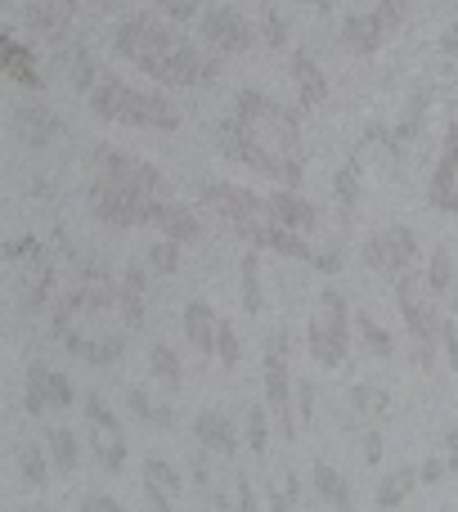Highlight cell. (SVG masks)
<instances>
[{"label": "cell", "mask_w": 458, "mask_h": 512, "mask_svg": "<svg viewBox=\"0 0 458 512\" xmlns=\"http://www.w3.org/2000/svg\"><path fill=\"white\" fill-rule=\"evenodd\" d=\"M90 176L108 180V185L144 198V203L167 198V180H162V171L153 167V162L131 158V153H122V149H108V144H95V149H90Z\"/></svg>", "instance_id": "obj_7"}, {"label": "cell", "mask_w": 458, "mask_h": 512, "mask_svg": "<svg viewBox=\"0 0 458 512\" xmlns=\"http://www.w3.org/2000/svg\"><path fill=\"white\" fill-rule=\"evenodd\" d=\"M310 265H315L319 274H337L346 265V248H342V243H333V248H319L315 256H310Z\"/></svg>", "instance_id": "obj_46"}, {"label": "cell", "mask_w": 458, "mask_h": 512, "mask_svg": "<svg viewBox=\"0 0 458 512\" xmlns=\"http://www.w3.org/2000/svg\"><path fill=\"white\" fill-rule=\"evenodd\" d=\"M333 198H337V225L342 234L355 225V212H360V158H346L333 176Z\"/></svg>", "instance_id": "obj_25"}, {"label": "cell", "mask_w": 458, "mask_h": 512, "mask_svg": "<svg viewBox=\"0 0 458 512\" xmlns=\"http://www.w3.org/2000/svg\"><path fill=\"white\" fill-rule=\"evenodd\" d=\"M306 346L319 369H342L346 364V355H351V310H346V292H337V288L319 292V306L306 324Z\"/></svg>", "instance_id": "obj_4"}, {"label": "cell", "mask_w": 458, "mask_h": 512, "mask_svg": "<svg viewBox=\"0 0 458 512\" xmlns=\"http://www.w3.org/2000/svg\"><path fill=\"white\" fill-rule=\"evenodd\" d=\"M423 274H427V288H432L436 297H450V288H454V274H458V265H454L450 248H436Z\"/></svg>", "instance_id": "obj_37"}, {"label": "cell", "mask_w": 458, "mask_h": 512, "mask_svg": "<svg viewBox=\"0 0 458 512\" xmlns=\"http://www.w3.org/2000/svg\"><path fill=\"white\" fill-rule=\"evenodd\" d=\"M418 472H423V486H441L445 472H450V463H445V459H427Z\"/></svg>", "instance_id": "obj_52"}, {"label": "cell", "mask_w": 458, "mask_h": 512, "mask_svg": "<svg viewBox=\"0 0 458 512\" xmlns=\"http://www.w3.org/2000/svg\"><path fill=\"white\" fill-rule=\"evenodd\" d=\"M346 405H351V414H360V418H387L396 400H391V391H382V387H369V382H360V387L346 391Z\"/></svg>", "instance_id": "obj_32"}, {"label": "cell", "mask_w": 458, "mask_h": 512, "mask_svg": "<svg viewBox=\"0 0 458 512\" xmlns=\"http://www.w3.org/2000/svg\"><path fill=\"white\" fill-rule=\"evenodd\" d=\"M414 486H423V472L418 468H396L391 477L378 481V508H400L409 495H414Z\"/></svg>", "instance_id": "obj_31"}, {"label": "cell", "mask_w": 458, "mask_h": 512, "mask_svg": "<svg viewBox=\"0 0 458 512\" xmlns=\"http://www.w3.org/2000/svg\"><path fill=\"white\" fill-rule=\"evenodd\" d=\"M0 68H5L9 81H18L23 90H41V72H36V54L18 41L14 32H5V50H0Z\"/></svg>", "instance_id": "obj_26"}, {"label": "cell", "mask_w": 458, "mask_h": 512, "mask_svg": "<svg viewBox=\"0 0 458 512\" xmlns=\"http://www.w3.org/2000/svg\"><path fill=\"white\" fill-rule=\"evenodd\" d=\"M45 450H50L54 472H63V477H72V472L81 468V445L68 427H50V432H45Z\"/></svg>", "instance_id": "obj_29"}, {"label": "cell", "mask_w": 458, "mask_h": 512, "mask_svg": "<svg viewBox=\"0 0 458 512\" xmlns=\"http://www.w3.org/2000/svg\"><path fill=\"white\" fill-rule=\"evenodd\" d=\"M86 104L99 122L144 126V131H180V108L162 90H140L131 81L113 77V72H104V81L86 95Z\"/></svg>", "instance_id": "obj_3"}, {"label": "cell", "mask_w": 458, "mask_h": 512, "mask_svg": "<svg viewBox=\"0 0 458 512\" xmlns=\"http://www.w3.org/2000/svg\"><path fill=\"white\" fill-rule=\"evenodd\" d=\"M441 50H445V54H450V59H454V54H458V18H454V23H450V32H445V36H441Z\"/></svg>", "instance_id": "obj_56"}, {"label": "cell", "mask_w": 458, "mask_h": 512, "mask_svg": "<svg viewBox=\"0 0 458 512\" xmlns=\"http://www.w3.org/2000/svg\"><path fill=\"white\" fill-rule=\"evenodd\" d=\"M238 283H243V310L247 315H261L265 297H261V248H247L238 261Z\"/></svg>", "instance_id": "obj_30"}, {"label": "cell", "mask_w": 458, "mask_h": 512, "mask_svg": "<svg viewBox=\"0 0 458 512\" xmlns=\"http://www.w3.org/2000/svg\"><path fill=\"white\" fill-rule=\"evenodd\" d=\"M77 387H72L68 373L50 369V364H32L27 369V387H23V405L32 418H45L50 409H72Z\"/></svg>", "instance_id": "obj_13"}, {"label": "cell", "mask_w": 458, "mask_h": 512, "mask_svg": "<svg viewBox=\"0 0 458 512\" xmlns=\"http://www.w3.org/2000/svg\"><path fill=\"white\" fill-rule=\"evenodd\" d=\"M261 41L270 50H288V23H283V14L274 5H261Z\"/></svg>", "instance_id": "obj_41"}, {"label": "cell", "mask_w": 458, "mask_h": 512, "mask_svg": "<svg viewBox=\"0 0 458 512\" xmlns=\"http://www.w3.org/2000/svg\"><path fill=\"white\" fill-rule=\"evenodd\" d=\"M63 63H68V86L77 90V95H90V90L104 81V68H99V54L90 50V45H72L68 54H63Z\"/></svg>", "instance_id": "obj_27"}, {"label": "cell", "mask_w": 458, "mask_h": 512, "mask_svg": "<svg viewBox=\"0 0 458 512\" xmlns=\"http://www.w3.org/2000/svg\"><path fill=\"white\" fill-rule=\"evenodd\" d=\"M198 203H203L207 212H216L221 221H229L234 230L238 225L270 221V216H265V198L247 185H234V180H203V185H198Z\"/></svg>", "instance_id": "obj_10"}, {"label": "cell", "mask_w": 458, "mask_h": 512, "mask_svg": "<svg viewBox=\"0 0 458 512\" xmlns=\"http://www.w3.org/2000/svg\"><path fill=\"white\" fill-rule=\"evenodd\" d=\"M194 441L203 445L207 454H221V459H234V454H238L234 423H229L225 414H216V409H203V414L194 418Z\"/></svg>", "instance_id": "obj_23"}, {"label": "cell", "mask_w": 458, "mask_h": 512, "mask_svg": "<svg viewBox=\"0 0 458 512\" xmlns=\"http://www.w3.org/2000/svg\"><path fill=\"white\" fill-rule=\"evenodd\" d=\"M77 9H81L77 0H27L23 18H27V27H32L36 36H45V41L59 45L63 36H68L72 18H77Z\"/></svg>", "instance_id": "obj_19"}, {"label": "cell", "mask_w": 458, "mask_h": 512, "mask_svg": "<svg viewBox=\"0 0 458 512\" xmlns=\"http://www.w3.org/2000/svg\"><path fill=\"white\" fill-rule=\"evenodd\" d=\"M382 36H387V18H382L378 9H360V14H346L342 18V32H337V41H342L346 54H355V59H369V54H378Z\"/></svg>", "instance_id": "obj_17"}, {"label": "cell", "mask_w": 458, "mask_h": 512, "mask_svg": "<svg viewBox=\"0 0 458 512\" xmlns=\"http://www.w3.org/2000/svg\"><path fill=\"white\" fill-rule=\"evenodd\" d=\"M409 5H414V0H378V14L387 18V27H400L409 14Z\"/></svg>", "instance_id": "obj_49"}, {"label": "cell", "mask_w": 458, "mask_h": 512, "mask_svg": "<svg viewBox=\"0 0 458 512\" xmlns=\"http://www.w3.org/2000/svg\"><path fill=\"white\" fill-rule=\"evenodd\" d=\"M423 113H427V95H414L405 108V117H400L391 131H382V140L391 144V149H405V144L418 140V131H423Z\"/></svg>", "instance_id": "obj_33"}, {"label": "cell", "mask_w": 458, "mask_h": 512, "mask_svg": "<svg viewBox=\"0 0 458 512\" xmlns=\"http://www.w3.org/2000/svg\"><path fill=\"white\" fill-rule=\"evenodd\" d=\"M144 288H149V274H144L140 261H131L122 270V279H117V319H122L126 328H140L144 324Z\"/></svg>", "instance_id": "obj_21"}, {"label": "cell", "mask_w": 458, "mask_h": 512, "mask_svg": "<svg viewBox=\"0 0 458 512\" xmlns=\"http://www.w3.org/2000/svg\"><path fill=\"white\" fill-rule=\"evenodd\" d=\"M149 369H153V378H158L162 387H171V391L185 382V364H180V355L171 351L167 342H158V346L149 351Z\"/></svg>", "instance_id": "obj_34"}, {"label": "cell", "mask_w": 458, "mask_h": 512, "mask_svg": "<svg viewBox=\"0 0 458 512\" xmlns=\"http://www.w3.org/2000/svg\"><path fill=\"white\" fill-rule=\"evenodd\" d=\"M396 306L409 324V337H414V360L432 364L436 346H441V324L445 319L436 315V292L427 288V274L405 270L396 279Z\"/></svg>", "instance_id": "obj_5"}, {"label": "cell", "mask_w": 458, "mask_h": 512, "mask_svg": "<svg viewBox=\"0 0 458 512\" xmlns=\"http://www.w3.org/2000/svg\"><path fill=\"white\" fill-rule=\"evenodd\" d=\"M153 9H158L167 23H194V18L203 14V0H153Z\"/></svg>", "instance_id": "obj_44"}, {"label": "cell", "mask_w": 458, "mask_h": 512, "mask_svg": "<svg viewBox=\"0 0 458 512\" xmlns=\"http://www.w3.org/2000/svg\"><path fill=\"white\" fill-rule=\"evenodd\" d=\"M18 270H23V279H18V301H23L27 315H36V310H45V306H50V297H54L59 261H54V256L41 248L36 256H27Z\"/></svg>", "instance_id": "obj_16"}, {"label": "cell", "mask_w": 458, "mask_h": 512, "mask_svg": "<svg viewBox=\"0 0 458 512\" xmlns=\"http://www.w3.org/2000/svg\"><path fill=\"white\" fill-rule=\"evenodd\" d=\"M441 346H445V355H450V369L458 373V315L441 324Z\"/></svg>", "instance_id": "obj_48"}, {"label": "cell", "mask_w": 458, "mask_h": 512, "mask_svg": "<svg viewBox=\"0 0 458 512\" xmlns=\"http://www.w3.org/2000/svg\"><path fill=\"white\" fill-rule=\"evenodd\" d=\"M288 360H292V346H288V328H274L265 337V405H270L274 423L288 441H297V382L288 373Z\"/></svg>", "instance_id": "obj_6"}, {"label": "cell", "mask_w": 458, "mask_h": 512, "mask_svg": "<svg viewBox=\"0 0 458 512\" xmlns=\"http://www.w3.org/2000/svg\"><path fill=\"white\" fill-rule=\"evenodd\" d=\"M144 477H153L158 486H167L176 499H180V490H185V477H180V472L171 468V463L162 459V454H149V459H144Z\"/></svg>", "instance_id": "obj_42"}, {"label": "cell", "mask_w": 458, "mask_h": 512, "mask_svg": "<svg viewBox=\"0 0 458 512\" xmlns=\"http://www.w3.org/2000/svg\"><path fill=\"white\" fill-rule=\"evenodd\" d=\"M18 468H23L27 490H41L45 481H50V450H41V445H23V450H18Z\"/></svg>", "instance_id": "obj_36"}, {"label": "cell", "mask_w": 458, "mask_h": 512, "mask_svg": "<svg viewBox=\"0 0 458 512\" xmlns=\"http://www.w3.org/2000/svg\"><path fill=\"white\" fill-rule=\"evenodd\" d=\"M81 512H122L113 495H104V490H90L86 499H81Z\"/></svg>", "instance_id": "obj_50"}, {"label": "cell", "mask_w": 458, "mask_h": 512, "mask_svg": "<svg viewBox=\"0 0 458 512\" xmlns=\"http://www.w3.org/2000/svg\"><path fill=\"white\" fill-rule=\"evenodd\" d=\"M288 72H292V86H297V104H301V108H319V104L328 99V77H324V68H319V63L310 59L306 50H292Z\"/></svg>", "instance_id": "obj_22"}, {"label": "cell", "mask_w": 458, "mask_h": 512, "mask_svg": "<svg viewBox=\"0 0 458 512\" xmlns=\"http://www.w3.org/2000/svg\"><path fill=\"white\" fill-rule=\"evenodd\" d=\"M265 216H270L274 225H288V230H301L310 234L319 225V207L310 203V198H301L297 189L279 185L274 194H265Z\"/></svg>", "instance_id": "obj_18"}, {"label": "cell", "mask_w": 458, "mask_h": 512, "mask_svg": "<svg viewBox=\"0 0 458 512\" xmlns=\"http://www.w3.org/2000/svg\"><path fill=\"white\" fill-rule=\"evenodd\" d=\"M41 248H45V243L36 239V234H23V239H9V243H5V261H9V265H23L27 256H36Z\"/></svg>", "instance_id": "obj_45"}, {"label": "cell", "mask_w": 458, "mask_h": 512, "mask_svg": "<svg viewBox=\"0 0 458 512\" xmlns=\"http://www.w3.org/2000/svg\"><path fill=\"white\" fill-rule=\"evenodd\" d=\"M180 248H185V243H176V239H167V234H162V239L144 252V261H149L158 274H176L180 270Z\"/></svg>", "instance_id": "obj_39"}, {"label": "cell", "mask_w": 458, "mask_h": 512, "mask_svg": "<svg viewBox=\"0 0 458 512\" xmlns=\"http://www.w3.org/2000/svg\"><path fill=\"white\" fill-rule=\"evenodd\" d=\"M364 459H369V463H382V436H378V432L364 436Z\"/></svg>", "instance_id": "obj_54"}, {"label": "cell", "mask_w": 458, "mask_h": 512, "mask_svg": "<svg viewBox=\"0 0 458 512\" xmlns=\"http://www.w3.org/2000/svg\"><path fill=\"white\" fill-rule=\"evenodd\" d=\"M113 50L126 63H135L144 77H153L158 86H171V90H198L207 81H216L221 77V59H225L216 50H198L176 27L158 23L149 14L122 18L113 27Z\"/></svg>", "instance_id": "obj_2"}, {"label": "cell", "mask_w": 458, "mask_h": 512, "mask_svg": "<svg viewBox=\"0 0 458 512\" xmlns=\"http://www.w3.org/2000/svg\"><path fill=\"white\" fill-rule=\"evenodd\" d=\"M427 203L436 212H450L458 216V117L445 131V144H441V158L432 167V180H427Z\"/></svg>", "instance_id": "obj_15"}, {"label": "cell", "mask_w": 458, "mask_h": 512, "mask_svg": "<svg viewBox=\"0 0 458 512\" xmlns=\"http://www.w3.org/2000/svg\"><path fill=\"white\" fill-rule=\"evenodd\" d=\"M270 405H252L247 409V445H252L256 459H265V450H270Z\"/></svg>", "instance_id": "obj_38"}, {"label": "cell", "mask_w": 458, "mask_h": 512, "mask_svg": "<svg viewBox=\"0 0 458 512\" xmlns=\"http://www.w3.org/2000/svg\"><path fill=\"white\" fill-rule=\"evenodd\" d=\"M198 36H203V45L207 50H216V54H247L252 50V23L243 18V9H234V5H212V9H203L198 14Z\"/></svg>", "instance_id": "obj_11"}, {"label": "cell", "mask_w": 458, "mask_h": 512, "mask_svg": "<svg viewBox=\"0 0 458 512\" xmlns=\"http://www.w3.org/2000/svg\"><path fill=\"white\" fill-rule=\"evenodd\" d=\"M216 360H221V369H234V364L243 360V342H238L229 319H221V333H216Z\"/></svg>", "instance_id": "obj_43"}, {"label": "cell", "mask_w": 458, "mask_h": 512, "mask_svg": "<svg viewBox=\"0 0 458 512\" xmlns=\"http://www.w3.org/2000/svg\"><path fill=\"white\" fill-rule=\"evenodd\" d=\"M355 328H360V342L369 346V355H378V360H391V355H396V337H391L387 328H382L378 319L369 315V310H360V319H355Z\"/></svg>", "instance_id": "obj_35"}, {"label": "cell", "mask_w": 458, "mask_h": 512, "mask_svg": "<svg viewBox=\"0 0 458 512\" xmlns=\"http://www.w3.org/2000/svg\"><path fill=\"white\" fill-rule=\"evenodd\" d=\"M445 463H450V472L458 477V432H454V427L445 432Z\"/></svg>", "instance_id": "obj_53"}, {"label": "cell", "mask_w": 458, "mask_h": 512, "mask_svg": "<svg viewBox=\"0 0 458 512\" xmlns=\"http://www.w3.org/2000/svg\"><path fill=\"white\" fill-rule=\"evenodd\" d=\"M180 328H185L189 346H194L198 355H216V333H221V319H216V310L207 306V301H189V306L180 310Z\"/></svg>", "instance_id": "obj_24"}, {"label": "cell", "mask_w": 458, "mask_h": 512, "mask_svg": "<svg viewBox=\"0 0 458 512\" xmlns=\"http://www.w3.org/2000/svg\"><path fill=\"white\" fill-rule=\"evenodd\" d=\"M297 418L301 427L315 423V382H297Z\"/></svg>", "instance_id": "obj_47"}, {"label": "cell", "mask_w": 458, "mask_h": 512, "mask_svg": "<svg viewBox=\"0 0 458 512\" xmlns=\"http://www.w3.org/2000/svg\"><path fill=\"white\" fill-rule=\"evenodd\" d=\"M212 140L221 158L238 162L261 180L288 189H301L306 180V140H301L297 113L274 104L265 90H238L234 108L225 122H216Z\"/></svg>", "instance_id": "obj_1"}, {"label": "cell", "mask_w": 458, "mask_h": 512, "mask_svg": "<svg viewBox=\"0 0 458 512\" xmlns=\"http://www.w3.org/2000/svg\"><path fill=\"white\" fill-rule=\"evenodd\" d=\"M81 414H86V432H90V450H95L99 468L104 472H122L126 468V432L117 423V414L108 409V400L99 391H90L81 400Z\"/></svg>", "instance_id": "obj_9"}, {"label": "cell", "mask_w": 458, "mask_h": 512, "mask_svg": "<svg viewBox=\"0 0 458 512\" xmlns=\"http://www.w3.org/2000/svg\"><path fill=\"white\" fill-rule=\"evenodd\" d=\"M90 207H95V216L104 225H113V230H135V225H149L153 216V203H144V198L126 194V189L108 185V180L90 176Z\"/></svg>", "instance_id": "obj_12"}, {"label": "cell", "mask_w": 458, "mask_h": 512, "mask_svg": "<svg viewBox=\"0 0 458 512\" xmlns=\"http://www.w3.org/2000/svg\"><path fill=\"white\" fill-rule=\"evenodd\" d=\"M445 301H450V310L458 315V274H454V288H450V297H445Z\"/></svg>", "instance_id": "obj_57"}, {"label": "cell", "mask_w": 458, "mask_h": 512, "mask_svg": "<svg viewBox=\"0 0 458 512\" xmlns=\"http://www.w3.org/2000/svg\"><path fill=\"white\" fill-rule=\"evenodd\" d=\"M310 5H315V9H319V14H328V9H333V5H337V0H310Z\"/></svg>", "instance_id": "obj_58"}, {"label": "cell", "mask_w": 458, "mask_h": 512, "mask_svg": "<svg viewBox=\"0 0 458 512\" xmlns=\"http://www.w3.org/2000/svg\"><path fill=\"white\" fill-rule=\"evenodd\" d=\"M360 261L369 265L373 274H382V279L396 283L405 270H414L418 234L409 230V225H382V230H373L369 239L360 243Z\"/></svg>", "instance_id": "obj_8"}, {"label": "cell", "mask_w": 458, "mask_h": 512, "mask_svg": "<svg viewBox=\"0 0 458 512\" xmlns=\"http://www.w3.org/2000/svg\"><path fill=\"white\" fill-rule=\"evenodd\" d=\"M9 126H14V135L27 144V149H50L54 140L63 135V117L54 113L50 104H41V99H23V104H14V113H9Z\"/></svg>", "instance_id": "obj_14"}, {"label": "cell", "mask_w": 458, "mask_h": 512, "mask_svg": "<svg viewBox=\"0 0 458 512\" xmlns=\"http://www.w3.org/2000/svg\"><path fill=\"white\" fill-rule=\"evenodd\" d=\"M310 486H315V495L324 499V504H333V508H351V504H355L351 481H346L342 472H337L333 463H324V459L310 468Z\"/></svg>", "instance_id": "obj_28"}, {"label": "cell", "mask_w": 458, "mask_h": 512, "mask_svg": "<svg viewBox=\"0 0 458 512\" xmlns=\"http://www.w3.org/2000/svg\"><path fill=\"white\" fill-rule=\"evenodd\" d=\"M149 225L158 234H167V239H176V243H198L203 239V221H198L185 203H176V198H158V203H153Z\"/></svg>", "instance_id": "obj_20"}, {"label": "cell", "mask_w": 458, "mask_h": 512, "mask_svg": "<svg viewBox=\"0 0 458 512\" xmlns=\"http://www.w3.org/2000/svg\"><path fill=\"white\" fill-rule=\"evenodd\" d=\"M297 499H301V486L288 477V486L270 490V495H265V504H270V508H288V504H297Z\"/></svg>", "instance_id": "obj_51"}, {"label": "cell", "mask_w": 458, "mask_h": 512, "mask_svg": "<svg viewBox=\"0 0 458 512\" xmlns=\"http://www.w3.org/2000/svg\"><path fill=\"white\" fill-rule=\"evenodd\" d=\"M238 508H256V504H261V499H256V490L252 486H247V477H238Z\"/></svg>", "instance_id": "obj_55"}, {"label": "cell", "mask_w": 458, "mask_h": 512, "mask_svg": "<svg viewBox=\"0 0 458 512\" xmlns=\"http://www.w3.org/2000/svg\"><path fill=\"white\" fill-rule=\"evenodd\" d=\"M126 400H131V409L144 418V423H153V427H171V409H162L158 400L149 396V391L131 387V391H126Z\"/></svg>", "instance_id": "obj_40"}]
</instances>
